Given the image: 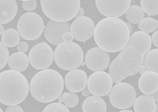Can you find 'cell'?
Wrapping results in <instances>:
<instances>
[{
    "mask_svg": "<svg viewBox=\"0 0 158 112\" xmlns=\"http://www.w3.org/2000/svg\"><path fill=\"white\" fill-rule=\"evenodd\" d=\"M138 86L140 91L146 95L153 94L158 91V73L153 71L144 72L139 79Z\"/></svg>",
    "mask_w": 158,
    "mask_h": 112,
    "instance_id": "2e32d148",
    "label": "cell"
},
{
    "mask_svg": "<svg viewBox=\"0 0 158 112\" xmlns=\"http://www.w3.org/2000/svg\"><path fill=\"white\" fill-rule=\"evenodd\" d=\"M133 104L135 112H155L158 107L151 96L145 95L138 97Z\"/></svg>",
    "mask_w": 158,
    "mask_h": 112,
    "instance_id": "d6986e66",
    "label": "cell"
},
{
    "mask_svg": "<svg viewBox=\"0 0 158 112\" xmlns=\"http://www.w3.org/2000/svg\"><path fill=\"white\" fill-rule=\"evenodd\" d=\"M131 1H96V7L101 14L107 18H117L127 12Z\"/></svg>",
    "mask_w": 158,
    "mask_h": 112,
    "instance_id": "7c38bea8",
    "label": "cell"
},
{
    "mask_svg": "<svg viewBox=\"0 0 158 112\" xmlns=\"http://www.w3.org/2000/svg\"><path fill=\"white\" fill-rule=\"evenodd\" d=\"M42 10L52 21L67 22L74 18L81 6V1H40Z\"/></svg>",
    "mask_w": 158,
    "mask_h": 112,
    "instance_id": "8992f818",
    "label": "cell"
},
{
    "mask_svg": "<svg viewBox=\"0 0 158 112\" xmlns=\"http://www.w3.org/2000/svg\"><path fill=\"white\" fill-rule=\"evenodd\" d=\"M17 11L16 1H0V25L11 22L16 17Z\"/></svg>",
    "mask_w": 158,
    "mask_h": 112,
    "instance_id": "e0dca14e",
    "label": "cell"
},
{
    "mask_svg": "<svg viewBox=\"0 0 158 112\" xmlns=\"http://www.w3.org/2000/svg\"><path fill=\"white\" fill-rule=\"evenodd\" d=\"M151 46L150 35L142 31L133 34L126 47L109 65V74L113 82L118 83L142 69L144 56Z\"/></svg>",
    "mask_w": 158,
    "mask_h": 112,
    "instance_id": "6da1fadb",
    "label": "cell"
},
{
    "mask_svg": "<svg viewBox=\"0 0 158 112\" xmlns=\"http://www.w3.org/2000/svg\"><path fill=\"white\" fill-rule=\"evenodd\" d=\"M55 63L60 68L71 71L82 64L84 54L81 48L74 42H63L57 45L54 52Z\"/></svg>",
    "mask_w": 158,
    "mask_h": 112,
    "instance_id": "5b68a950",
    "label": "cell"
},
{
    "mask_svg": "<svg viewBox=\"0 0 158 112\" xmlns=\"http://www.w3.org/2000/svg\"><path fill=\"white\" fill-rule=\"evenodd\" d=\"M95 25L94 21L87 17L76 19L70 26V31L75 40L85 41L91 39L94 34Z\"/></svg>",
    "mask_w": 158,
    "mask_h": 112,
    "instance_id": "4fadbf2b",
    "label": "cell"
},
{
    "mask_svg": "<svg viewBox=\"0 0 158 112\" xmlns=\"http://www.w3.org/2000/svg\"><path fill=\"white\" fill-rule=\"evenodd\" d=\"M62 39H63V40L64 41V42L70 43V42H72L73 40L74 37H73V34H71V32H68L64 34Z\"/></svg>",
    "mask_w": 158,
    "mask_h": 112,
    "instance_id": "1f68e13d",
    "label": "cell"
},
{
    "mask_svg": "<svg viewBox=\"0 0 158 112\" xmlns=\"http://www.w3.org/2000/svg\"><path fill=\"white\" fill-rule=\"evenodd\" d=\"M158 49L150 50L145 54L143 63V67L147 70L158 73Z\"/></svg>",
    "mask_w": 158,
    "mask_h": 112,
    "instance_id": "44dd1931",
    "label": "cell"
},
{
    "mask_svg": "<svg viewBox=\"0 0 158 112\" xmlns=\"http://www.w3.org/2000/svg\"><path fill=\"white\" fill-rule=\"evenodd\" d=\"M125 23H126V25H127V27H128L130 31L131 32V30L132 29V26L131 23H129L128 22H126Z\"/></svg>",
    "mask_w": 158,
    "mask_h": 112,
    "instance_id": "d590c367",
    "label": "cell"
},
{
    "mask_svg": "<svg viewBox=\"0 0 158 112\" xmlns=\"http://www.w3.org/2000/svg\"><path fill=\"white\" fill-rule=\"evenodd\" d=\"M17 50H18L19 52L25 53L29 49V45L26 41H22L18 44V45H17Z\"/></svg>",
    "mask_w": 158,
    "mask_h": 112,
    "instance_id": "f546056e",
    "label": "cell"
},
{
    "mask_svg": "<svg viewBox=\"0 0 158 112\" xmlns=\"http://www.w3.org/2000/svg\"><path fill=\"white\" fill-rule=\"evenodd\" d=\"M9 52L6 47L0 41V70L3 69L8 63Z\"/></svg>",
    "mask_w": 158,
    "mask_h": 112,
    "instance_id": "4316f807",
    "label": "cell"
},
{
    "mask_svg": "<svg viewBox=\"0 0 158 112\" xmlns=\"http://www.w3.org/2000/svg\"><path fill=\"white\" fill-rule=\"evenodd\" d=\"M87 80V74L83 70H73L66 74L65 85L69 91L78 93L85 88Z\"/></svg>",
    "mask_w": 158,
    "mask_h": 112,
    "instance_id": "9a60e30c",
    "label": "cell"
},
{
    "mask_svg": "<svg viewBox=\"0 0 158 112\" xmlns=\"http://www.w3.org/2000/svg\"><path fill=\"white\" fill-rule=\"evenodd\" d=\"M4 32V27L2 25H0V35H1Z\"/></svg>",
    "mask_w": 158,
    "mask_h": 112,
    "instance_id": "8d00e7d4",
    "label": "cell"
},
{
    "mask_svg": "<svg viewBox=\"0 0 158 112\" xmlns=\"http://www.w3.org/2000/svg\"><path fill=\"white\" fill-rule=\"evenodd\" d=\"M5 112H23V110L19 106L15 105L11 106L7 108Z\"/></svg>",
    "mask_w": 158,
    "mask_h": 112,
    "instance_id": "4dcf8cb0",
    "label": "cell"
},
{
    "mask_svg": "<svg viewBox=\"0 0 158 112\" xmlns=\"http://www.w3.org/2000/svg\"><path fill=\"white\" fill-rule=\"evenodd\" d=\"M22 6L23 9L27 11L34 10L37 6L36 1H24L22 2Z\"/></svg>",
    "mask_w": 158,
    "mask_h": 112,
    "instance_id": "f1b7e54d",
    "label": "cell"
},
{
    "mask_svg": "<svg viewBox=\"0 0 158 112\" xmlns=\"http://www.w3.org/2000/svg\"><path fill=\"white\" fill-rule=\"evenodd\" d=\"M94 37L100 49L110 53L119 52L126 47L130 31L126 23L117 18H106L97 23Z\"/></svg>",
    "mask_w": 158,
    "mask_h": 112,
    "instance_id": "7a4b0ae2",
    "label": "cell"
},
{
    "mask_svg": "<svg viewBox=\"0 0 158 112\" xmlns=\"http://www.w3.org/2000/svg\"><path fill=\"white\" fill-rule=\"evenodd\" d=\"M53 50L45 42L35 45L29 52V61L35 69L43 70L48 68L53 62Z\"/></svg>",
    "mask_w": 158,
    "mask_h": 112,
    "instance_id": "9c48e42d",
    "label": "cell"
},
{
    "mask_svg": "<svg viewBox=\"0 0 158 112\" xmlns=\"http://www.w3.org/2000/svg\"><path fill=\"white\" fill-rule=\"evenodd\" d=\"M145 13L139 6H130L126 13V18L129 22L133 24L139 23L144 19Z\"/></svg>",
    "mask_w": 158,
    "mask_h": 112,
    "instance_id": "603a6c76",
    "label": "cell"
},
{
    "mask_svg": "<svg viewBox=\"0 0 158 112\" xmlns=\"http://www.w3.org/2000/svg\"><path fill=\"white\" fill-rule=\"evenodd\" d=\"M20 36L18 31L13 28H9L3 32L2 43L5 47L14 48L19 43Z\"/></svg>",
    "mask_w": 158,
    "mask_h": 112,
    "instance_id": "7402d4cb",
    "label": "cell"
},
{
    "mask_svg": "<svg viewBox=\"0 0 158 112\" xmlns=\"http://www.w3.org/2000/svg\"><path fill=\"white\" fill-rule=\"evenodd\" d=\"M0 112H3V110L1 108H0Z\"/></svg>",
    "mask_w": 158,
    "mask_h": 112,
    "instance_id": "f35d334b",
    "label": "cell"
},
{
    "mask_svg": "<svg viewBox=\"0 0 158 112\" xmlns=\"http://www.w3.org/2000/svg\"><path fill=\"white\" fill-rule=\"evenodd\" d=\"M82 110L83 112H106L107 105L101 97H88L83 102Z\"/></svg>",
    "mask_w": 158,
    "mask_h": 112,
    "instance_id": "ffe728a7",
    "label": "cell"
},
{
    "mask_svg": "<svg viewBox=\"0 0 158 112\" xmlns=\"http://www.w3.org/2000/svg\"><path fill=\"white\" fill-rule=\"evenodd\" d=\"M58 99L59 103H64V105L69 108L75 107L79 102L78 97L73 92H65Z\"/></svg>",
    "mask_w": 158,
    "mask_h": 112,
    "instance_id": "cb8c5ba5",
    "label": "cell"
},
{
    "mask_svg": "<svg viewBox=\"0 0 158 112\" xmlns=\"http://www.w3.org/2000/svg\"><path fill=\"white\" fill-rule=\"evenodd\" d=\"M137 97L135 88L128 83H117L112 89L109 100L112 106L118 109H127L132 107Z\"/></svg>",
    "mask_w": 158,
    "mask_h": 112,
    "instance_id": "ba28073f",
    "label": "cell"
},
{
    "mask_svg": "<svg viewBox=\"0 0 158 112\" xmlns=\"http://www.w3.org/2000/svg\"><path fill=\"white\" fill-rule=\"evenodd\" d=\"M158 27V21L152 18L144 19L139 23V28L142 31L146 34L153 32Z\"/></svg>",
    "mask_w": 158,
    "mask_h": 112,
    "instance_id": "d4e9b609",
    "label": "cell"
},
{
    "mask_svg": "<svg viewBox=\"0 0 158 112\" xmlns=\"http://www.w3.org/2000/svg\"><path fill=\"white\" fill-rule=\"evenodd\" d=\"M64 80L55 70L46 69L38 72L30 82L32 97L39 102L50 103L58 99L64 91Z\"/></svg>",
    "mask_w": 158,
    "mask_h": 112,
    "instance_id": "3957f363",
    "label": "cell"
},
{
    "mask_svg": "<svg viewBox=\"0 0 158 112\" xmlns=\"http://www.w3.org/2000/svg\"><path fill=\"white\" fill-rule=\"evenodd\" d=\"M43 112H70L66 106L60 103H53L45 107Z\"/></svg>",
    "mask_w": 158,
    "mask_h": 112,
    "instance_id": "83f0119b",
    "label": "cell"
},
{
    "mask_svg": "<svg viewBox=\"0 0 158 112\" xmlns=\"http://www.w3.org/2000/svg\"><path fill=\"white\" fill-rule=\"evenodd\" d=\"M158 31H156L153 33L152 35V38H151V41L153 43V44L155 46V47L158 48Z\"/></svg>",
    "mask_w": 158,
    "mask_h": 112,
    "instance_id": "d6a6232c",
    "label": "cell"
},
{
    "mask_svg": "<svg viewBox=\"0 0 158 112\" xmlns=\"http://www.w3.org/2000/svg\"><path fill=\"white\" fill-rule=\"evenodd\" d=\"M29 60L27 56L23 52H15L10 56L8 65L12 70L21 72L26 70L29 66Z\"/></svg>",
    "mask_w": 158,
    "mask_h": 112,
    "instance_id": "ac0fdd59",
    "label": "cell"
},
{
    "mask_svg": "<svg viewBox=\"0 0 158 112\" xmlns=\"http://www.w3.org/2000/svg\"><path fill=\"white\" fill-rule=\"evenodd\" d=\"M119 112H133V111L129 110H122V111H120Z\"/></svg>",
    "mask_w": 158,
    "mask_h": 112,
    "instance_id": "74e56055",
    "label": "cell"
},
{
    "mask_svg": "<svg viewBox=\"0 0 158 112\" xmlns=\"http://www.w3.org/2000/svg\"><path fill=\"white\" fill-rule=\"evenodd\" d=\"M142 9L149 16L158 14V1H141Z\"/></svg>",
    "mask_w": 158,
    "mask_h": 112,
    "instance_id": "484cf974",
    "label": "cell"
},
{
    "mask_svg": "<svg viewBox=\"0 0 158 112\" xmlns=\"http://www.w3.org/2000/svg\"><path fill=\"white\" fill-rule=\"evenodd\" d=\"M28 81L20 72L7 70L0 73V103L15 106L22 103L29 94Z\"/></svg>",
    "mask_w": 158,
    "mask_h": 112,
    "instance_id": "277c9868",
    "label": "cell"
},
{
    "mask_svg": "<svg viewBox=\"0 0 158 112\" xmlns=\"http://www.w3.org/2000/svg\"><path fill=\"white\" fill-rule=\"evenodd\" d=\"M70 23L68 22H57L49 21L44 30L45 39L53 45H58L63 43V35L70 31Z\"/></svg>",
    "mask_w": 158,
    "mask_h": 112,
    "instance_id": "5bb4252c",
    "label": "cell"
},
{
    "mask_svg": "<svg viewBox=\"0 0 158 112\" xmlns=\"http://www.w3.org/2000/svg\"><path fill=\"white\" fill-rule=\"evenodd\" d=\"M155 112H158V107H157V109L156 110Z\"/></svg>",
    "mask_w": 158,
    "mask_h": 112,
    "instance_id": "ab89813d",
    "label": "cell"
},
{
    "mask_svg": "<svg viewBox=\"0 0 158 112\" xmlns=\"http://www.w3.org/2000/svg\"><path fill=\"white\" fill-rule=\"evenodd\" d=\"M87 68L94 72L102 71L107 68L110 63V57L107 52L95 47L87 52L85 57Z\"/></svg>",
    "mask_w": 158,
    "mask_h": 112,
    "instance_id": "8fae6325",
    "label": "cell"
},
{
    "mask_svg": "<svg viewBox=\"0 0 158 112\" xmlns=\"http://www.w3.org/2000/svg\"><path fill=\"white\" fill-rule=\"evenodd\" d=\"M82 95L84 97H88L90 95V93L89 91L88 90V89L85 88L82 91Z\"/></svg>",
    "mask_w": 158,
    "mask_h": 112,
    "instance_id": "e575fe53",
    "label": "cell"
},
{
    "mask_svg": "<svg viewBox=\"0 0 158 112\" xmlns=\"http://www.w3.org/2000/svg\"><path fill=\"white\" fill-rule=\"evenodd\" d=\"M84 14V10L83 9V8H81V7H80L79 10H78L76 16H75V17H74V18L77 19L78 18H79V17H83Z\"/></svg>",
    "mask_w": 158,
    "mask_h": 112,
    "instance_id": "836d02e7",
    "label": "cell"
},
{
    "mask_svg": "<svg viewBox=\"0 0 158 112\" xmlns=\"http://www.w3.org/2000/svg\"><path fill=\"white\" fill-rule=\"evenodd\" d=\"M44 28L42 17L34 12L23 14L17 23L19 34L26 40H34L39 39L43 34Z\"/></svg>",
    "mask_w": 158,
    "mask_h": 112,
    "instance_id": "52a82bcc",
    "label": "cell"
},
{
    "mask_svg": "<svg viewBox=\"0 0 158 112\" xmlns=\"http://www.w3.org/2000/svg\"><path fill=\"white\" fill-rule=\"evenodd\" d=\"M87 89L95 96L107 95L111 90L113 80L109 74L104 71L92 73L87 80Z\"/></svg>",
    "mask_w": 158,
    "mask_h": 112,
    "instance_id": "30bf717a",
    "label": "cell"
}]
</instances>
